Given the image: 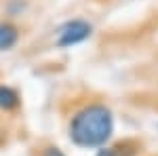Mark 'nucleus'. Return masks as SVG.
<instances>
[{"instance_id": "nucleus-1", "label": "nucleus", "mask_w": 158, "mask_h": 156, "mask_svg": "<svg viewBox=\"0 0 158 156\" xmlns=\"http://www.w3.org/2000/svg\"><path fill=\"white\" fill-rule=\"evenodd\" d=\"M116 129V118L110 106L89 101L72 112L68 120V139L80 150H99L110 144Z\"/></svg>"}, {"instance_id": "nucleus-2", "label": "nucleus", "mask_w": 158, "mask_h": 156, "mask_svg": "<svg viewBox=\"0 0 158 156\" xmlns=\"http://www.w3.org/2000/svg\"><path fill=\"white\" fill-rule=\"evenodd\" d=\"M91 36H93V23H89L86 19H68L65 23H61L57 27L55 47L57 48H72L76 44H82Z\"/></svg>"}, {"instance_id": "nucleus-3", "label": "nucleus", "mask_w": 158, "mask_h": 156, "mask_svg": "<svg viewBox=\"0 0 158 156\" xmlns=\"http://www.w3.org/2000/svg\"><path fill=\"white\" fill-rule=\"evenodd\" d=\"M19 38H21V32H19L17 25L11 23V21H4V19L0 21V53L15 48Z\"/></svg>"}, {"instance_id": "nucleus-4", "label": "nucleus", "mask_w": 158, "mask_h": 156, "mask_svg": "<svg viewBox=\"0 0 158 156\" xmlns=\"http://www.w3.org/2000/svg\"><path fill=\"white\" fill-rule=\"evenodd\" d=\"M21 106V95L11 84H0V110L2 112H15Z\"/></svg>"}, {"instance_id": "nucleus-5", "label": "nucleus", "mask_w": 158, "mask_h": 156, "mask_svg": "<svg viewBox=\"0 0 158 156\" xmlns=\"http://www.w3.org/2000/svg\"><path fill=\"white\" fill-rule=\"evenodd\" d=\"M124 145H103V148L97 150L95 156H129V154H124Z\"/></svg>"}, {"instance_id": "nucleus-6", "label": "nucleus", "mask_w": 158, "mask_h": 156, "mask_svg": "<svg viewBox=\"0 0 158 156\" xmlns=\"http://www.w3.org/2000/svg\"><path fill=\"white\" fill-rule=\"evenodd\" d=\"M25 6H27L25 0H9V4H6V9H9L11 15H21V11H23Z\"/></svg>"}, {"instance_id": "nucleus-7", "label": "nucleus", "mask_w": 158, "mask_h": 156, "mask_svg": "<svg viewBox=\"0 0 158 156\" xmlns=\"http://www.w3.org/2000/svg\"><path fill=\"white\" fill-rule=\"evenodd\" d=\"M40 156H68V154L61 148H57V145H47V148H42Z\"/></svg>"}]
</instances>
